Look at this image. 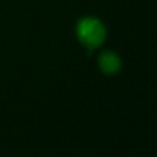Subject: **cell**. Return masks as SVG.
Listing matches in <instances>:
<instances>
[{
  "label": "cell",
  "mask_w": 157,
  "mask_h": 157,
  "mask_svg": "<svg viewBox=\"0 0 157 157\" xmlns=\"http://www.w3.org/2000/svg\"><path fill=\"white\" fill-rule=\"evenodd\" d=\"M76 33L80 42L90 49L99 47L105 38V28L103 23L94 17L82 18L77 23Z\"/></svg>",
  "instance_id": "1"
},
{
  "label": "cell",
  "mask_w": 157,
  "mask_h": 157,
  "mask_svg": "<svg viewBox=\"0 0 157 157\" xmlns=\"http://www.w3.org/2000/svg\"><path fill=\"white\" fill-rule=\"evenodd\" d=\"M99 67L103 72L108 75H113L119 71L120 69V59L119 56L113 52H103L99 56Z\"/></svg>",
  "instance_id": "2"
}]
</instances>
